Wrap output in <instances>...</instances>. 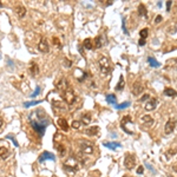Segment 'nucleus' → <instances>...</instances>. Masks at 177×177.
<instances>
[{
    "instance_id": "1",
    "label": "nucleus",
    "mask_w": 177,
    "mask_h": 177,
    "mask_svg": "<svg viewBox=\"0 0 177 177\" xmlns=\"http://www.w3.org/2000/svg\"><path fill=\"white\" fill-rule=\"evenodd\" d=\"M28 121H29V124L33 128V130L41 137L44 133H45V130L50 123V119L47 117L43 116V114H39V112H32L28 117Z\"/></svg>"
},
{
    "instance_id": "2",
    "label": "nucleus",
    "mask_w": 177,
    "mask_h": 177,
    "mask_svg": "<svg viewBox=\"0 0 177 177\" xmlns=\"http://www.w3.org/2000/svg\"><path fill=\"white\" fill-rule=\"evenodd\" d=\"M98 65H99V70H100L102 74H104V76H107L111 72V70H112V66H111V63L109 60V58L105 57V55H102L99 58Z\"/></svg>"
},
{
    "instance_id": "3",
    "label": "nucleus",
    "mask_w": 177,
    "mask_h": 177,
    "mask_svg": "<svg viewBox=\"0 0 177 177\" xmlns=\"http://www.w3.org/2000/svg\"><path fill=\"white\" fill-rule=\"evenodd\" d=\"M79 149H80V152L83 155H92L93 151H95V145L90 140H80L79 142Z\"/></svg>"
},
{
    "instance_id": "4",
    "label": "nucleus",
    "mask_w": 177,
    "mask_h": 177,
    "mask_svg": "<svg viewBox=\"0 0 177 177\" xmlns=\"http://www.w3.org/2000/svg\"><path fill=\"white\" fill-rule=\"evenodd\" d=\"M63 168L65 171H71V172H77L78 169H79V165H78V159L76 157H69L64 164H63Z\"/></svg>"
},
{
    "instance_id": "5",
    "label": "nucleus",
    "mask_w": 177,
    "mask_h": 177,
    "mask_svg": "<svg viewBox=\"0 0 177 177\" xmlns=\"http://www.w3.org/2000/svg\"><path fill=\"white\" fill-rule=\"evenodd\" d=\"M63 99L65 100V104L67 105H72L76 100V95L73 92V90H71V88H67L66 91L63 92Z\"/></svg>"
},
{
    "instance_id": "6",
    "label": "nucleus",
    "mask_w": 177,
    "mask_h": 177,
    "mask_svg": "<svg viewBox=\"0 0 177 177\" xmlns=\"http://www.w3.org/2000/svg\"><path fill=\"white\" fill-rule=\"evenodd\" d=\"M124 165H125V168L129 169V170L133 169V168L136 166V158H135V156L131 155V154H126V155H125V158H124Z\"/></svg>"
},
{
    "instance_id": "7",
    "label": "nucleus",
    "mask_w": 177,
    "mask_h": 177,
    "mask_svg": "<svg viewBox=\"0 0 177 177\" xmlns=\"http://www.w3.org/2000/svg\"><path fill=\"white\" fill-rule=\"evenodd\" d=\"M132 125L133 123H132V119H131V117L130 116H125L124 118H123V119H122V122H121V128L128 133V135H132V132L126 128V125Z\"/></svg>"
},
{
    "instance_id": "8",
    "label": "nucleus",
    "mask_w": 177,
    "mask_h": 177,
    "mask_svg": "<svg viewBox=\"0 0 177 177\" xmlns=\"http://www.w3.org/2000/svg\"><path fill=\"white\" fill-rule=\"evenodd\" d=\"M131 91H132V93L135 95V96H139L143 91H144V85L140 83V81H135L133 83V85H132V87H131Z\"/></svg>"
},
{
    "instance_id": "9",
    "label": "nucleus",
    "mask_w": 177,
    "mask_h": 177,
    "mask_svg": "<svg viewBox=\"0 0 177 177\" xmlns=\"http://www.w3.org/2000/svg\"><path fill=\"white\" fill-rule=\"evenodd\" d=\"M175 126H176V119H175V118H170V119L165 123L164 132H165L166 135H170V133L175 130Z\"/></svg>"
},
{
    "instance_id": "10",
    "label": "nucleus",
    "mask_w": 177,
    "mask_h": 177,
    "mask_svg": "<svg viewBox=\"0 0 177 177\" xmlns=\"http://www.w3.org/2000/svg\"><path fill=\"white\" fill-rule=\"evenodd\" d=\"M38 50L43 53H47L50 51V46H48V41L46 38H41L40 41L38 43Z\"/></svg>"
},
{
    "instance_id": "11",
    "label": "nucleus",
    "mask_w": 177,
    "mask_h": 177,
    "mask_svg": "<svg viewBox=\"0 0 177 177\" xmlns=\"http://www.w3.org/2000/svg\"><path fill=\"white\" fill-rule=\"evenodd\" d=\"M47 159H50V161H55V156H54L52 152L44 151V152H41V155H40L39 158H38L39 163H44V162L47 161Z\"/></svg>"
},
{
    "instance_id": "12",
    "label": "nucleus",
    "mask_w": 177,
    "mask_h": 177,
    "mask_svg": "<svg viewBox=\"0 0 177 177\" xmlns=\"http://www.w3.org/2000/svg\"><path fill=\"white\" fill-rule=\"evenodd\" d=\"M67 85H69L67 80H66L65 78H62L60 80H59V81L55 84V87H57V90H58V91H60V92L63 93L64 91H66V90H67Z\"/></svg>"
},
{
    "instance_id": "13",
    "label": "nucleus",
    "mask_w": 177,
    "mask_h": 177,
    "mask_svg": "<svg viewBox=\"0 0 177 177\" xmlns=\"http://www.w3.org/2000/svg\"><path fill=\"white\" fill-rule=\"evenodd\" d=\"M157 104H158V100H157L156 98H151V99H149V102L145 104L144 109H145L146 111H154V110L157 107Z\"/></svg>"
},
{
    "instance_id": "14",
    "label": "nucleus",
    "mask_w": 177,
    "mask_h": 177,
    "mask_svg": "<svg viewBox=\"0 0 177 177\" xmlns=\"http://www.w3.org/2000/svg\"><path fill=\"white\" fill-rule=\"evenodd\" d=\"M57 124L59 125V128H60L63 131H67V130H69V124H67V122H66L65 118H62V117L58 118Z\"/></svg>"
},
{
    "instance_id": "15",
    "label": "nucleus",
    "mask_w": 177,
    "mask_h": 177,
    "mask_svg": "<svg viewBox=\"0 0 177 177\" xmlns=\"http://www.w3.org/2000/svg\"><path fill=\"white\" fill-rule=\"evenodd\" d=\"M54 148L57 149V151L59 152V156H60V157H64V156L66 155V148H65L62 143H57V144L54 145Z\"/></svg>"
},
{
    "instance_id": "16",
    "label": "nucleus",
    "mask_w": 177,
    "mask_h": 177,
    "mask_svg": "<svg viewBox=\"0 0 177 177\" xmlns=\"http://www.w3.org/2000/svg\"><path fill=\"white\" fill-rule=\"evenodd\" d=\"M99 132V128L98 126H90L85 130V133L87 136H97Z\"/></svg>"
},
{
    "instance_id": "17",
    "label": "nucleus",
    "mask_w": 177,
    "mask_h": 177,
    "mask_svg": "<svg viewBox=\"0 0 177 177\" xmlns=\"http://www.w3.org/2000/svg\"><path fill=\"white\" fill-rule=\"evenodd\" d=\"M29 73H31L33 77L39 73V66H38L37 63H34V62L31 63V65H29Z\"/></svg>"
},
{
    "instance_id": "18",
    "label": "nucleus",
    "mask_w": 177,
    "mask_h": 177,
    "mask_svg": "<svg viewBox=\"0 0 177 177\" xmlns=\"http://www.w3.org/2000/svg\"><path fill=\"white\" fill-rule=\"evenodd\" d=\"M53 104V107L57 109V110H62V111H65L66 110V104L63 103V102H59V100H53L52 102Z\"/></svg>"
},
{
    "instance_id": "19",
    "label": "nucleus",
    "mask_w": 177,
    "mask_h": 177,
    "mask_svg": "<svg viewBox=\"0 0 177 177\" xmlns=\"http://www.w3.org/2000/svg\"><path fill=\"white\" fill-rule=\"evenodd\" d=\"M8 156H10V151H8L7 148H5V146L0 148V158H1V159H7Z\"/></svg>"
},
{
    "instance_id": "20",
    "label": "nucleus",
    "mask_w": 177,
    "mask_h": 177,
    "mask_svg": "<svg viewBox=\"0 0 177 177\" xmlns=\"http://www.w3.org/2000/svg\"><path fill=\"white\" fill-rule=\"evenodd\" d=\"M142 122H143L144 124H146V125H152L155 121H154V118H152L151 116L145 114V116H143V117H142Z\"/></svg>"
},
{
    "instance_id": "21",
    "label": "nucleus",
    "mask_w": 177,
    "mask_h": 177,
    "mask_svg": "<svg viewBox=\"0 0 177 177\" xmlns=\"http://www.w3.org/2000/svg\"><path fill=\"white\" fill-rule=\"evenodd\" d=\"M15 13L18 14V17L19 18H24L25 17V14H26V8L24 7V6H17L15 7Z\"/></svg>"
},
{
    "instance_id": "22",
    "label": "nucleus",
    "mask_w": 177,
    "mask_h": 177,
    "mask_svg": "<svg viewBox=\"0 0 177 177\" xmlns=\"http://www.w3.org/2000/svg\"><path fill=\"white\" fill-rule=\"evenodd\" d=\"M138 14H139L140 17H144V18L148 17V11H146L145 5H143V4H139V5H138Z\"/></svg>"
},
{
    "instance_id": "23",
    "label": "nucleus",
    "mask_w": 177,
    "mask_h": 177,
    "mask_svg": "<svg viewBox=\"0 0 177 177\" xmlns=\"http://www.w3.org/2000/svg\"><path fill=\"white\" fill-rule=\"evenodd\" d=\"M164 95L168 97H177V91H175L171 87H165L164 88Z\"/></svg>"
},
{
    "instance_id": "24",
    "label": "nucleus",
    "mask_w": 177,
    "mask_h": 177,
    "mask_svg": "<svg viewBox=\"0 0 177 177\" xmlns=\"http://www.w3.org/2000/svg\"><path fill=\"white\" fill-rule=\"evenodd\" d=\"M104 146L109 148L111 150H114L117 148H121L122 145H121V143H117V142H109V143H104Z\"/></svg>"
},
{
    "instance_id": "25",
    "label": "nucleus",
    "mask_w": 177,
    "mask_h": 177,
    "mask_svg": "<svg viewBox=\"0 0 177 177\" xmlns=\"http://www.w3.org/2000/svg\"><path fill=\"white\" fill-rule=\"evenodd\" d=\"M148 62H149V64L151 65V67H159L161 66V63L156 60V58L154 57H149L148 58Z\"/></svg>"
},
{
    "instance_id": "26",
    "label": "nucleus",
    "mask_w": 177,
    "mask_h": 177,
    "mask_svg": "<svg viewBox=\"0 0 177 177\" xmlns=\"http://www.w3.org/2000/svg\"><path fill=\"white\" fill-rule=\"evenodd\" d=\"M90 122H91V114H90V113H84V114L81 116V123H83L84 125H87Z\"/></svg>"
},
{
    "instance_id": "27",
    "label": "nucleus",
    "mask_w": 177,
    "mask_h": 177,
    "mask_svg": "<svg viewBox=\"0 0 177 177\" xmlns=\"http://www.w3.org/2000/svg\"><path fill=\"white\" fill-rule=\"evenodd\" d=\"M83 46H84V48H86V50H92V48H93L92 40H91L90 38L85 39V40H84V43H83Z\"/></svg>"
},
{
    "instance_id": "28",
    "label": "nucleus",
    "mask_w": 177,
    "mask_h": 177,
    "mask_svg": "<svg viewBox=\"0 0 177 177\" xmlns=\"http://www.w3.org/2000/svg\"><path fill=\"white\" fill-rule=\"evenodd\" d=\"M103 44H104L103 37H102V36H98V37L95 39V47H96V48H100V47L103 46Z\"/></svg>"
},
{
    "instance_id": "29",
    "label": "nucleus",
    "mask_w": 177,
    "mask_h": 177,
    "mask_svg": "<svg viewBox=\"0 0 177 177\" xmlns=\"http://www.w3.org/2000/svg\"><path fill=\"white\" fill-rule=\"evenodd\" d=\"M123 88H124V78H123V76H121L119 81H118L117 85H116V91H122Z\"/></svg>"
},
{
    "instance_id": "30",
    "label": "nucleus",
    "mask_w": 177,
    "mask_h": 177,
    "mask_svg": "<svg viewBox=\"0 0 177 177\" xmlns=\"http://www.w3.org/2000/svg\"><path fill=\"white\" fill-rule=\"evenodd\" d=\"M106 102L109 103V104H111V105H116L117 104V98H116V96L114 95H107L106 96Z\"/></svg>"
},
{
    "instance_id": "31",
    "label": "nucleus",
    "mask_w": 177,
    "mask_h": 177,
    "mask_svg": "<svg viewBox=\"0 0 177 177\" xmlns=\"http://www.w3.org/2000/svg\"><path fill=\"white\" fill-rule=\"evenodd\" d=\"M71 126H72L74 130H81L83 126H84V124L81 123V121H73L72 124H71Z\"/></svg>"
},
{
    "instance_id": "32",
    "label": "nucleus",
    "mask_w": 177,
    "mask_h": 177,
    "mask_svg": "<svg viewBox=\"0 0 177 177\" xmlns=\"http://www.w3.org/2000/svg\"><path fill=\"white\" fill-rule=\"evenodd\" d=\"M41 100H32V102H25L24 103V106L25 107H29V106H33V105H38L40 104Z\"/></svg>"
},
{
    "instance_id": "33",
    "label": "nucleus",
    "mask_w": 177,
    "mask_h": 177,
    "mask_svg": "<svg viewBox=\"0 0 177 177\" xmlns=\"http://www.w3.org/2000/svg\"><path fill=\"white\" fill-rule=\"evenodd\" d=\"M130 105V103L129 102H124V103H122V104H119V105H114V107L117 109V110H123V109H126L128 106Z\"/></svg>"
},
{
    "instance_id": "34",
    "label": "nucleus",
    "mask_w": 177,
    "mask_h": 177,
    "mask_svg": "<svg viewBox=\"0 0 177 177\" xmlns=\"http://www.w3.org/2000/svg\"><path fill=\"white\" fill-rule=\"evenodd\" d=\"M149 34V31H148V28H143L142 31L139 32V36H140V39H145Z\"/></svg>"
},
{
    "instance_id": "35",
    "label": "nucleus",
    "mask_w": 177,
    "mask_h": 177,
    "mask_svg": "<svg viewBox=\"0 0 177 177\" xmlns=\"http://www.w3.org/2000/svg\"><path fill=\"white\" fill-rule=\"evenodd\" d=\"M39 93H40V86H37V87H36V90H34V92L31 95V97H32V98H34V97H37Z\"/></svg>"
},
{
    "instance_id": "36",
    "label": "nucleus",
    "mask_w": 177,
    "mask_h": 177,
    "mask_svg": "<svg viewBox=\"0 0 177 177\" xmlns=\"http://www.w3.org/2000/svg\"><path fill=\"white\" fill-rule=\"evenodd\" d=\"M6 138H8V139H12V142L14 143V145H15V146H18V142L15 140V138H14V136H13V135H8V136H6Z\"/></svg>"
},
{
    "instance_id": "37",
    "label": "nucleus",
    "mask_w": 177,
    "mask_h": 177,
    "mask_svg": "<svg viewBox=\"0 0 177 177\" xmlns=\"http://www.w3.org/2000/svg\"><path fill=\"white\" fill-rule=\"evenodd\" d=\"M145 165H146V168H148V169H150V170L152 171V173H154V175L156 173V170H155V168H154L152 165H150L149 163H148V162H145Z\"/></svg>"
},
{
    "instance_id": "38",
    "label": "nucleus",
    "mask_w": 177,
    "mask_h": 177,
    "mask_svg": "<svg viewBox=\"0 0 177 177\" xmlns=\"http://www.w3.org/2000/svg\"><path fill=\"white\" fill-rule=\"evenodd\" d=\"M148 99H150V96H149V95H144L143 97H140V98L138 99V102H145V100H148Z\"/></svg>"
},
{
    "instance_id": "39",
    "label": "nucleus",
    "mask_w": 177,
    "mask_h": 177,
    "mask_svg": "<svg viewBox=\"0 0 177 177\" xmlns=\"http://www.w3.org/2000/svg\"><path fill=\"white\" fill-rule=\"evenodd\" d=\"M53 44L55 45V46H58V47H60L62 45H60V41H59V39L58 38H53Z\"/></svg>"
},
{
    "instance_id": "40",
    "label": "nucleus",
    "mask_w": 177,
    "mask_h": 177,
    "mask_svg": "<svg viewBox=\"0 0 177 177\" xmlns=\"http://www.w3.org/2000/svg\"><path fill=\"white\" fill-rule=\"evenodd\" d=\"M143 172H144V168H143L142 165H140V166H138V169H137V173H138V175H142Z\"/></svg>"
},
{
    "instance_id": "41",
    "label": "nucleus",
    "mask_w": 177,
    "mask_h": 177,
    "mask_svg": "<svg viewBox=\"0 0 177 177\" xmlns=\"http://www.w3.org/2000/svg\"><path fill=\"white\" fill-rule=\"evenodd\" d=\"M122 26H123V31H124V33H125V34H128V29H126V27H125V20H124V19H123Z\"/></svg>"
},
{
    "instance_id": "42",
    "label": "nucleus",
    "mask_w": 177,
    "mask_h": 177,
    "mask_svg": "<svg viewBox=\"0 0 177 177\" xmlns=\"http://www.w3.org/2000/svg\"><path fill=\"white\" fill-rule=\"evenodd\" d=\"M176 151H177V150H169V151L166 152V156H172V155L176 154Z\"/></svg>"
},
{
    "instance_id": "43",
    "label": "nucleus",
    "mask_w": 177,
    "mask_h": 177,
    "mask_svg": "<svg viewBox=\"0 0 177 177\" xmlns=\"http://www.w3.org/2000/svg\"><path fill=\"white\" fill-rule=\"evenodd\" d=\"M161 21H162V17H161V15H157L156 19H155V22L158 24V22H161Z\"/></svg>"
},
{
    "instance_id": "44",
    "label": "nucleus",
    "mask_w": 177,
    "mask_h": 177,
    "mask_svg": "<svg viewBox=\"0 0 177 177\" xmlns=\"http://www.w3.org/2000/svg\"><path fill=\"white\" fill-rule=\"evenodd\" d=\"M171 1H166V11H170V7H171Z\"/></svg>"
},
{
    "instance_id": "45",
    "label": "nucleus",
    "mask_w": 177,
    "mask_h": 177,
    "mask_svg": "<svg viewBox=\"0 0 177 177\" xmlns=\"http://www.w3.org/2000/svg\"><path fill=\"white\" fill-rule=\"evenodd\" d=\"M138 44H139L140 46H143V45H145V39H139V41H138Z\"/></svg>"
},
{
    "instance_id": "46",
    "label": "nucleus",
    "mask_w": 177,
    "mask_h": 177,
    "mask_svg": "<svg viewBox=\"0 0 177 177\" xmlns=\"http://www.w3.org/2000/svg\"><path fill=\"white\" fill-rule=\"evenodd\" d=\"M172 169H173V171H176V172H177V164H176V165H173V166H172Z\"/></svg>"
},
{
    "instance_id": "47",
    "label": "nucleus",
    "mask_w": 177,
    "mask_h": 177,
    "mask_svg": "<svg viewBox=\"0 0 177 177\" xmlns=\"http://www.w3.org/2000/svg\"><path fill=\"white\" fill-rule=\"evenodd\" d=\"M1 124H3V119H1V118H0V126H1Z\"/></svg>"
},
{
    "instance_id": "48",
    "label": "nucleus",
    "mask_w": 177,
    "mask_h": 177,
    "mask_svg": "<svg viewBox=\"0 0 177 177\" xmlns=\"http://www.w3.org/2000/svg\"><path fill=\"white\" fill-rule=\"evenodd\" d=\"M175 62H176V64H177V58H176V59H175Z\"/></svg>"
},
{
    "instance_id": "49",
    "label": "nucleus",
    "mask_w": 177,
    "mask_h": 177,
    "mask_svg": "<svg viewBox=\"0 0 177 177\" xmlns=\"http://www.w3.org/2000/svg\"><path fill=\"white\" fill-rule=\"evenodd\" d=\"M1 6H3V4H1V3H0V7H1Z\"/></svg>"
},
{
    "instance_id": "50",
    "label": "nucleus",
    "mask_w": 177,
    "mask_h": 177,
    "mask_svg": "<svg viewBox=\"0 0 177 177\" xmlns=\"http://www.w3.org/2000/svg\"><path fill=\"white\" fill-rule=\"evenodd\" d=\"M170 177H172V176H170Z\"/></svg>"
},
{
    "instance_id": "51",
    "label": "nucleus",
    "mask_w": 177,
    "mask_h": 177,
    "mask_svg": "<svg viewBox=\"0 0 177 177\" xmlns=\"http://www.w3.org/2000/svg\"><path fill=\"white\" fill-rule=\"evenodd\" d=\"M126 177H128V176H126Z\"/></svg>"
}]
</instances>
